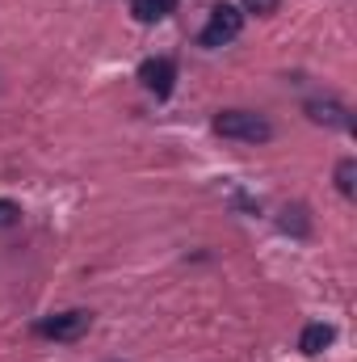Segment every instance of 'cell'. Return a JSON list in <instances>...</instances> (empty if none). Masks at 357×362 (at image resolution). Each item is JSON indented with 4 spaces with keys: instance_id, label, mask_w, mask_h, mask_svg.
Segmentation results:
<instances>
[{
    "instance_id": "cell-9",
    "label": "cell",
    "mask_w": 357,
    "mask_h": 362,
    "mask_svg": "<svg viewBox=\"0 0 357 362\" xmlns=\"http://www.w3.org/2000/svg\"><path fill=\"white\" fill-rule=\"evenodd\" d=\"M282 228L294 232V236H307V232H311V223H307V206H286V211H282Z\"/></svg>"
},
{
    "instance_id": "cell-10",
    "label": "cell",
    "mask_w": 357,
    "mask_h": 362,
    "mask_svg": "<svg viewBox=\"0 0 357 362\" xmlns=\"http://www.w3.org/2000/svg\"><path fill=\"white\" fill-rule=\"evenodd\" d=\"M17 223H21V206L13 198H0V232L4 228H17Z\"/></svg>"
},
{
    "instance_id": "cell-4",
    "label": "cell",
    "mask_w": 357,
    "mask_h": 362,
    "mask_svg": "<svg viewBox=\"0 0 357 362\" xmlns=\"http://www.w3.org/2000/svg\"><path fill=\"white\" fill-rule=\"evenodd\" d=\"M139 85L152 93L156 101H164V97H173L177 89V64L169 59V55H156V59H143L139 64Z\"/></svg>"
},
{
    "instance_id": "cell-2",
    "label": "cell",
    "mask_w": 357,
    "mask_h": 362,
    "mask_svg": "<svg viewBox=\"0 0 357 362\" xmlns=\"http://www.w3.org/2000/svg\"><path fill=\"white\" fill-rule=\"evenodd\" d=\"M240 30H244V13H240V4H210V21L202 25V34H198V42L202 47H227V42H236L240 38Z\"/></svg>"
},
{
    "instance_id": "cell-1",
    "label": "cell",
    "mask_w": 357,
    "mask_h": 362,
    "mask_svg": "<svg viewBox=\"0 0 357 362\" xmlns=\"http://www.w3.org/2000/svg\"><path fill=\"white\" fill-rule=\"evenodd\" d=\"M214 135L236 139V144H269L273 122L265 114H253V110H223V114H214Z\"/></svg>"
},
{
    "instance_id": "cell-5",
    "label": "cell",
    "mask_w": 357,
    "mask_h": 362,
    "mask_svg": "<svg viewBox=\"0 0 357 362\" xmlns=\"http://www.w3.org/2000/svg\"><path fill=\"white\" fill-rule=\"evenodd\" d=\"M303 114L315 122V127H349V110L337 101V97H311L307 105H303Z\"/></svg>"
},
{
    "instance_id": "cell-6",
    "label": "cell",
    "mask_w": 357,
    "mask_h": 362,
    "mask_svg": "<svg viewBox=\"0 0 357 362\" xmlns=\"http://www.w3.org/2000/svg\"><path fill=\"white\" fill-rule=\"evenodd\" d=\"M332 337H337V329L315 320V325H307V329H303V337H298V350H303L307 358H315V354H324V350L332 346Z\"/></svg>"
},
{
    "instance_id": "cell-11",
    "label": "cell",
    "mask_w": 357,
    "mask_h": 362,
    "mask_svg": "<svg viewBox=\"0 0 357 362\" xmlns=\"http://www.w3.org/2000/svg\"><path fill=\"white\" fill-rule=\"evenodd\" d=\"M277 4H282V0H240V13H244V17H248V13L269 17V13H277Z\"/></svg>"
},
{
    "instance_id": "cell-7",
    "label": "cell",
    "mask_w": 357,
    "mask_h": 362,
    "mask_svg": "<svg viewBox=\"0 0 357 362\" xmlns=\"http://www.w3.org/2000/svg\"><path fill=\"white\" fill-rule=\"evenodd\" d=\"M173 8H177V0H131V13H135V21H143V25H152V21H164Z\"/></svg>"
},
{
    "instance_id": "cell-3",
    "label": "cell",
    "mask_w": 357,
    "mask_h": 362,
    "mask_svg": "<svg viewBox=\"0 0 357 362\" xmlns=\"http://www.w3.org/2000/svg\"><path fill=\"white\" fill-rule=\"evenodd\" d=\"M89 325H92V312L72 308V312H55V316L38 320V325H34V333H38V337H47V341H80V337L89 333Z\"/></svg>"
},
{
    "instance_id": "cell-8",
    "label": "cell",
    "mask_w": 357,
    "mask_h": 362,
    "mask_svg": "<svg viewBox=\"0 0 357 362\" xmlns=\"http://www.w3.org/2000/svg\"><path fill=\"white\" fill-rule=\"evenodd\" d=\"M337 189H341L345 198H353V189H357V160L353 156H345V160L337 165Z\"/></svg>"
}]
</instances>
